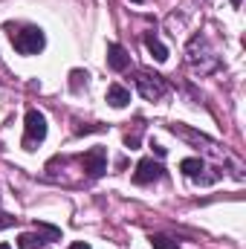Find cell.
<instances>
[{
    "label": "cell",
    "mask_w": 246,
    "mask_h": 249,
    "mask_svg": "<svg viewBox=\"0 0 246 249\" xmlns=\"http://www.w3.org/2000/svg\"><path fill=\"white\" fill-rule=\"evenodd\" d=\"M47 139V116L41 110H26V133H23V148L32 151L38 142Z\"/></svg>",
    "instance_id": "5"
},
{
    "label": "cell",
    "mask_w": 246,
    "mask_h": 249,
    "mask_svg": "<svg viewBox=\"0 0 246 249\" xmlns=\"http://www.w3.org/2000/svg\"><path fill=\"white\" fill-rule=\"evenodd\" d=\"M15 223H18V217H12V214L0 212V229H9V226H15Z\"/></svg>",
    "instance_id": "15"
},
{
    "label": "cell",
    "mask_w": 246,
    "mask_h": 249,
    "mask_svg": "<svg viewBox=\"0 0 246 249\" xmlns=\"http://www.w3.org/2000/svg\"><path fill=\"white\" fill-rule=\"evenodd\" d=\"M67 249H90V244H84V241H78V244H70Z\"/></svg>",
    "instance_id": "17"
},
{
    "label": "cell",
    "mask_w": 246,
    "mask_h": 249,
    "mask_svg": "<svg viewBox=\"0 0 246 249\" xmlns=\"http://www.w3.org/2000/svg\"><path fill=\"white\" fill-rule=\"evenodd\" d=\"M151 247L154 249H180L177 247V241L168 238V235H151Z\"/></svg>",
    "instance_id": "13"
},
{
    "label": "cell",
    "mask_w": 246,
    "mask_h": 249,
    "mask_svg": "<svg viewBox=\"0 0 246 249\" xmlns=\"http://www.w3.org/2000/svg\"><path fill=\"white\" fill-rule=\"evenodd\" d=\"M44 44H47V38H44V32L38 26H23V29L12 32V47L20 55H38L44 50Z\"/></svg>",
    "instance_id": "2"
},
{
    "label": "cell",
    "mask_w": 246,
    "mask_h": 249,
    "mask_svg": "<svg viewBox=\"0 0 246 249\" xmlns=\"http://www.w3.org/2000/svg\"><path fill=\"white\" fill-rule=\"evenodd\" d=\"M81 78L87 81L90 75H87V72H81V70H72V90H78V87H81Z\"/></svg>",
    "instance_id": "14"
},
{
    "label": "cell",
    "mask_w": 246,
    "mask_h": 249,
    "mask_svg": "<svg viewBox=\"0 0 246 249\" xmlns=\"http://www.w3.org/2000/svg\"><path fill=\"white\" fill-rule=\"evenodd\" d=\"M58 238H61V229L47 226V223H38L35 232H23L18 238V247L20 249H47L53 241H58Z\"/></svg>",
    "instance_id": "4"
},
{
    "label": "cell",
    "mask_w": 246,
    "mask_h": 249,
    "mask_svg": "<svg viewBox=\"0 0 246 249\" xmlns=\"http://www.w3.org/2000/svg\"><path fill=\"white\" fill-rule=\"evenodd\" d=\"M133 3H145V0H133Z\"/></svg>",
    "instance_id": "20"
},
{
    "label": "cell",
    "mask_w": 246,
    "mask_h": 249,
    "mask_svg": "<svg viewBox=\"0 0 246 249\" xmlns=\"http://www.w3.org/2000/svg\"><path fill=\"white\" fill-rule=\"evenodd\" d=\"M107 105L122 110V107H127V105H130V93L124 90L122 84H110V87H107Z\"/></svg>",
    "instance_id": "11"
},
{
    "label": "cell",
    "mask_w": 246,
    "mask_h": 249,
    "mask_svg": "<svg viewBox=\"0 0 246 249\" xmlns=\"http://www.w3.org/2000/svg\"><path fill=\"white\" fill-rule=\"evenodd\" d=\"M133 81H136V90L142 93V99H148V102H159L165 96V90H168L165 78L157 75V72H148V70H139L133 75Z\"/></svg>",
    "instance_id": "3"
},
{
    "label": "cell",
    "mask_w": 246,
    "mask_h": 249,
    "mask_svg": "<svg viewBox=\"0 0 246 249\" xmlns=\"http://www.w3.org/2000/svg\"><path fill=\"white\" fill-rule=\"evenodd\" d=\"M145 50L157 58V61L162 64V61H168V50L162 47V41L159 38H154V35H145Z\"/></svg>",
    "instance_id": "12"
},
{
    "label": "cell",
    "mask_w": 246,
    "mask_h": 249,
    "mask_svg": "<svg viewBox=\"0 0 246 249\" xmlns=\"http://www.w3.org/2000/svg\"><path fill=\"white\" fill-rule=\"evenodd\" d=\"M81 165H84L87 177L99 180V177L107 171V151H105V148H90V151L81 157Z\"/></svg>",
    "instance_id": "6"
},
{
    "label": "cell",
    "mask_w": 246,
    "mask_h": 249,
    "mask_svg": "<svg viewBox=\"0 0 246 249\" xmlns=\"http://www.w3.org/2000/svg\"><path fill=\"white\" fill-rule=\"evenodd\" d=\"M162 174H165V168H162L159 162H154V160H139V165H136V171H133V183H136V186H148V183L162 180Z\"/></svg>",
    "instance_id": "7"
},
{
    "label": "cell",
    "mask_w": 246,
    "mask_h": 249,
    "mask_svg": "<svg viewBox=\"0 0 246 249\" xmlns=\"http://www.w3.org/2000/svg\"><path fill=\"white\" fill-rule=\"evenodd\" d=\"M0 249H12V247H9V244H0Z\"/></svg>",
    "instance_id": "19"
},
{
    "label": "cell",
    "mask_w": 246,
    "mask_h": 249,
    "mask_svg": "<svg viewBox=\"0 0 246 249\" xmlns=\"http://www.w3.org/2000/svg\"><path fill=\"white\" fill-rule=\"evenodd\" d=\"M107 64H110V70H116V72H122L130 67V55H127V50H124L122 44H110L107 47Z\"/></svg>",
    "instance_id": "9"
},
{
    "label": "cell",
    "mask_w": 246,
    "mask_h": 249,
    "mask_svg": "<svg viewBox=\"0 0 246 249\" xmlns=\"http://www.w3.org/2000/svg\"><path fill=\"white\" fill-rule=\"evenodd\" d=\"M180 171H183L188 180H197V183H206V177H203V171H206V162L200 160V157H188L180 162Z\"/></svg>",
    "instance_id": "10"
},
{
    "label": "cell",
    "mask_w": 246,
    "mask_h": 249,
    "mask_svg": "<svg viewBox=\"0 0 246 249\" xmlns=\"http://www.w3.org/2000/svg\"><path fill=\"white\" fill-rule=\"evenodd\" d=\"M229 3H232V6H235V9H238V6H241V3H244V0H229Z\"/></svg>",
    "instance_id": "18"
},
{
    "label": "cell",
    "mask_w": 246,
    "mask_h": 249,
    "mask_svg": "<svg viewBox=\"0 0 246 249\" xmlns=\"http://www.w3.org/2000/svg\"><path fill=\"white\" fill-rule=\"evenodd\" d=\"M154 154H157V157H159V160H162V157H165V154H168V151H165V148H162V145H157V142H154Z\"/></svg>",
    "instance_id": "16"
},
{
    "label": "cell",
    "mask_w": 246,
    "mask_h": 249,
    "mask_svg": "<svg viewBox=\"0 0 246 249\" xmlns=\"http://www.w3.org/2000/svg\"><path fill=\"white\" fill-rule=\"evenodd\" d=\"M185 61H188V67H191L194 72H200V75H209V72H214V70L220 67V58L214 55V50H211V44H209L206 35H194V38L188 41V47H185Z\"/></svg>",
    "instance_id": "1"
},
{
    "label": "cell",
    "mask_w": 246,
    "mask_h": 249,
    "mask_svg": "<svg viewBox=\"0 0 246 249\" xmlns=\"http://www.w3.org/2000/svg\"><path fill=\"white\" fill-rule=\"evenodd\" d=\"M168 127H171V133H177V136H183L185 142H191V145H206V148H209L211 154H217V151H220L214 139H209V136H203V133H197V130H191V127H185V124H180V122L168 124Z\"/></svg>",
    "instance_id": "8"
}]
</instances>
